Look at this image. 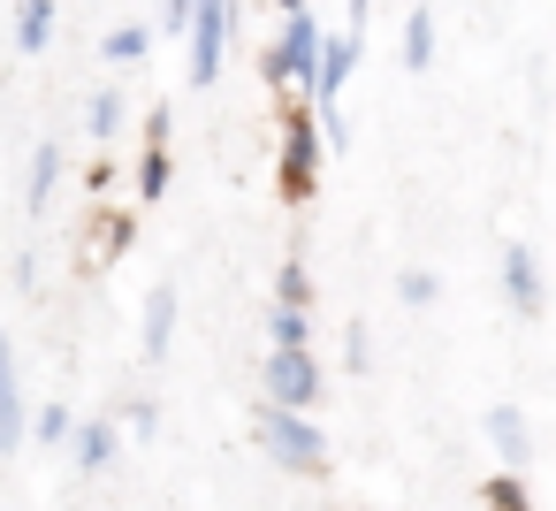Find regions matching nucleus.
<instances>
[{
  "label": "nucleus",
  "mask_w": 556,
  "mask_h": 511,
  "mask_svg": "<svg viewBox=\"0 0 556 511\" xmlns=\"http://www.w3.org/2000/svg\"><path fill=\"white\" fill-rule=\"evenodd\" d=\"M252 435H260V443H267V458H275V465H290V473H320V458H328V435H320V420H313V412L252 404Z\"/></svg>",
  "instance_id": "f257e3e1"
},
{
  "label": "nucleus",
  "mask_w": 556,
  "mask_h": 511,
  "mask_svg": "<svg viewBox=\"0 0 556 511\" xmlns=\"http://www.w3.org/2000/svg\"><path fill=\"white\" fill-rule=\"evenodd\" d=\"M260 404H275V412H313V404H320V359H313V351H267V366H260Z\"/></svg>",
  "instance_id": "f03ea898"
},
{
  "label": "nucleus",
  "mask_w": 556,
  "mask_h": 511,
  "mask_svg": "<svg viewBox=\"0 0 556 511\" xmlns=\"http://www.w3.org/2000/svg\"><path fill=\"white\" fill-rule=\"evenodd\" d=\"M320 24H313V9H298V16H282V32H275V47H267V85H313V62H320Z\"/></svg>",
  "instance_id": "7ed1b4c3"
},
{
  "label": "nucleus",
  "mask_w": 556,
  "mask_h": 511,
  "mask_svg": "<svg viewBox=\"0 0 556 511\" xmlns=\"http://www.w3.org/2000/svg\"><path fill=\"white\" fill-rule=\"evenodd\" d=\"M320 161H328V146H320L313 108H290V123H282V191L305 199V191L320 184Z\"/></svg>",
  "instance_id": "20e7f679"
},
{
  "label": "nucleus",
  "mask_w": 556,
  "mask_h": 511,
  "mask_svg": "<svg viewBox=\"0 0 556 511\" xmlns=\"http://www.w3.org/2000/svg\"><path fill=\"white\" fill-rule=\"evenodd\" d=\"M184 39H191V85H214L222 54H229V0H191Z\"/></svg>",
  "instance_id": "39448f33"
},
{
  "label": "nucleus",
  "mask_w": 556,
  "mask_h": 511,
  "mask_svg": "<svg viewBox=\"0 0 556 511\" xmlns=\"http://www.w3.org/2000/svg\"><path fill=\"white\" fill-rule=\"evenodd\" d=\"M351 70H358V32H336V39H320V62H313V85H305L320 115H336V100H343Z\"/></svg>",
  "instance_id": "423d86ee"
},
{
  "label": "nucleus",
  "mask_w": 556,
  "mask_h": 511,
  "mask_svg": "<svg viewBox=\"0 0 556 511\" xmlns=\"http://www.w3.org/2000/svg\"><path fill=\"white\" fill-rule=\"evenodd\" d=\"M488 443H495V458H503V473H518L526 465V450H533V427H526V412L518 404H488Z\"/></svg>",
  "instance_id": "0eeeda50"
},
{
  "label": "nucleus",
  "mask_w": 556,
  "mask_h": 511,
  "mask_svg": "<svg viewBox=\"0 0 556 511\" xmlns=\"http://www.w3.org/2000/svg\"><path fill=\"white\" fill-rule=\"evenodd\" d=\"M24 450V389H16V351H9V328H0V458Z\"/></svg>",
  "instance_id": "6e6552de"
},
{
  "label": "nucleus",
  "mask_w": 556,
  "mask_h": 511,
  "mask_svg": "<svg viewBox=\"0 0 556 511\" xmlns=\"http://www.w3.org/2000/svg\"><path fill=\"white\" fill-rule=\"evenodd\" d=\"M503 290H510V313H541V260L526 245H503Z\"/></svg>",
  "instance_id": "1a4fd4ad"
},
{
  "label": "nucleus",
  "mask_w": 556,
  "mask_h": 511,
  "mask_svg": "<svg viewBox=\"0 0 556 511\" xmlns=\"http://www.w3.org/2000/svg\"><path fill=\"white\" fill-rule=\"evenodd\" d=\"M138 344H146V359H168V344H176V283H153V290H146V328H138Z\"/></svg>",
  "instance_id": "9d476101"
},
{
  "label": "nucleus",
  "mask_w": 556,
  "mask_h": 511,
  "mask_svg": "<svg viewBox=\"0 0 556 511\" xmlns=\"http://www.w3.org/2000/svg\"><path fill=\"white\" fill-rule=\"evenodd\" d=\"M115 450H123V427H115V420H85V427H77V465H85V473H108Z\"/></svg>",
  "instance_id": "9b49d317"
},
{
  "label": "nucleus",
  "mask_w": 556,
  "mask_h": 511,
  "mask_svg": "<svg viewBox=\"0 0 556 511\" xmlns=\"http://www.w3.org/2000/svg\"><path fill=\"white\" fill-rule=\"evenodd\" d=\"M54 39V0H16V54H39Z\"/></svg>",
  "instance_id": "f8f14e48"
},
{
  "label": "nucleus",
  "mask_w": 556,
  "mask_h": 511,
  "mask_svg": "<svg viewBox=\"0 0 556 511\" xmlns=\"http://www.w3.org/2000/svg\"><path fill=\"white\" fill-rule=\"evenodd\" d=\"M267 351H313V313L275 306V313H267Z\"/></svg>",
  "instance_id": "ddd939ff"
},
{
  "label": "nucleus",
  "mask_w": 556,
  "mask_h": 511,
  "mask_svg": "<svg viewBox=\"0 0 556 511\" xmlns=\"http://www.w3.org/2000/svg\"><path fill=\"white\" fill-rule=\"evenodd\" d=\"M427 62H434V16H427V9H412V16H404V70L419 77Z\"/></svg>",
  "instance_id": "4468645a"
},
{
  "label": "nucleus",
  "mask_w": 556,
  "mask_h": 511,
  "mask_svg": "<svg viewBox=\"0 0 556 511\" xmlns=\"http://www.w3.org/2000/svg\"><path fill=\"white\" fill-rule=\"evenodd\" d=\"M168 176H176L168 146H146V161H138V199H146V207H161V199H168Z\"/></svg>",
  "instance_id": "2eb2a0df"
},
{
  "label": "nucleus",
  "mask_w": 556,
  "mask_h": 511,
  "mask_svg": "<svg viewBox=\"0 0 556 511\" xmlns=\"http://www.w3.org/2000/svg\"><path fill=\"white\" fill-rule=\"evenodd\" d=\"M54 184H62V146H39V153H31V184H24V199H31V207H47V199H54Z\"/></svg>",
  "instance_id": "dca6fc26"
},
{
  "label": "nucleus",
  "mask_w": 556,
  "mask_h": 511,
  "mask_svg": "<svg viewBox=\"0 0 556 511\" xmlns=\"http://www.w3.org/2000/svg\"><path fill=\"white\" fill-rule=\"evenodd\" d=\"M275 306L313 313V275H305V260H282V275H275Z\"/></svg>",
  "instance_id": "f3484780"
},
{
  "label": "nucleus",
  "mask_w": 556,
  "mask_h": 511,
  "mask_svg": "<svg viewBox=\"0 0 556 511\" xmlns=\"http://www.w3.org/2000/svg\"><path fill=\"white\" fill-rule=\"evenodd\" d=\"M146 47H153V24H123V32H108V39H100V54H108V62H146Z\"/></svg>",
  "instance_id": "a211bd4d"
},
{
  "label": "nucleus",
  "mask_w": 556,
  "mask_h": 511,
  "mask_svg": "<svg viewBox=\"0 0 556 511\" xmlns=\"http://www.w3.org/2000/svg\"><path fill=\"white\" fill-rule=\"evenodd\" d=\"M85 130H92V138H100V146H108V138H115V130H123V92H100V100H92V108H85Z\"/></svg>",
  "instance_id": "6ab92c4d"
},
{
  "label": "nucleus",
  "mask_w": 556,
  "mask_h": 511,
  "mask_svg": "<svg viewBox=\"0 0 556 511\" xmlns=\"http://www.w3.org/2000/svg\"><path fill=\"white\" fill-rule=\"evenodd\" d=\"M24 435H39V443H70V404H39V412H24Z\"/></svg>",
  "instance_id": "aec40b11"
},
{
  "label": "nucleus",
  "mask_w": 556,
  "mask_h": 511,
  "mask_svg": "<svg viewBox=\"0 0 556 511\" xmlns=\"http://www.w3.org/2000/svg\"><path fill=\"white\" fill-rule=\"evenodd\" d=\"M488 511H533L526 481H518V473H495V481H488Z\"/></svg>",
  "instance_id": "412c9836"
},
{
  "label": "nucleus",
  "mask_w": 556,
  "mask_h": 511,
  "mask_svg": "<svg viewBox=\"0 0 556 511\" xmlns=\"http://www.w3.org/2000/svg\"><path fill=\"white\" fill-rule=\"evenodd\" d=\"M396 298H404V306H427V298H434V275H419V267L396 275Z\"/></svg>",
  "instance_id": "4be33fe9"
},
{
  "label": "nucleus",
  "mask_w": 556,
  "mask_h": 511,
  "mask_svg": "<svg viewBox=\"0 0 556 511\" xmlns=\"http://www.w3.org/2000/svg\"><path fill=\"white\" fill-rule=\"evenodd\" d=\"M168 130H176V115H168V108H153V115H146V146H168Z\"/></svg>",
  "instance_id": "5701e85b"
},
{
  "label": "nucleus",
  "mask_w": 556,
  "mask_h": 511,
  "mask_svg": "<svg viewBox=\"0 0 556 511\" xmlns=\"http://www.w3.org/2000/svg\"><path fill=\"white\" fill-rule=\"evenodd\" d=\"M343 366H351V374L366 366V328H351V336H343Z\"/></svg>",
  "instance_id": "b1692460"
},
{
  "label": "nucleus",
  "mask_w": 556,
  "mask_h": 511,
  "mask_svg": "<svg viewBox=\"0 0 556 511\" xmlns=\"http://www.w3.org/2000/svg\"><path fill=\"white\" fill-rule=\"evenodd\" d=\"M184 16H191V0H168V9H161V32H184Z\"/></svg>",
  "instance_id": "393cba45"
},
{
  "label": "nucleus",
  "mask_w": 556,
  "mask_h": 511,
  "mask_svg": "<svg viewBox=\"0 0 556 511\" xmlns=\"http://www.w3.org/2000/svg\"><path fill=\"white\" fill-rule=\"evenodd\" d=\"M351 24H366V0H351Z\"/></svg>",
  "instance_id": "a878e982"
},
{
  "label": "nucleus",
  "mask_w": 556,
  "mask_h": 511,
  "mask_svg": "<svg viewBox=\"0 0 556 511\" xmlns=\"http://www.w3.org/2000/svg\"><path fill=\"white\" fill-rule=\"evenodd\" d=\"M298 9H305V0H282V16H298Z\"/></svg>",
  "instance_id": "bb28decb"
}]
</instances>
